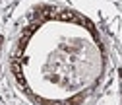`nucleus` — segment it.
Listing matches in <instances>:
<instances>
[{
  "label": "nucleus",
  "mask_w": 122,
  "mask_h": 105,
  "mask_svg": "<svg viewBox=\"0 0 122 105\" xmlns=\"http://www.w3.org/2000/svg\"><path fill=\"white\" fill-rule=\"evenodd\" d=\"M81 99H83V95H76V97H74V99H72V103H80V101H81Z\"/></svg>",
  "instance_id": "f03ea898"
},
{
  "label": "nucleus",
  "mask_w": 122,
  "mask_h": 105,
  "mask_svg": "<svg viewBox=\"0 0 122 105\" xmlns=\"http://www.w3.org/2000/svg\"><path fill=\"white\" fill-rule=\"evenodd\" d=\"M58 20H62V22H78V23H83V18H78L74 12L70 10H62V12H58Z\"/></svg>",
  "instance_id": "f257e3e1"
}]
</instances>
